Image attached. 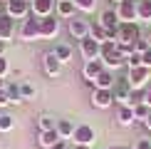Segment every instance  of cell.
Here are the masks:
<instances>
[{
  "mask_svg": "<svg viewBox=\"0 0 151 149\" xmlns=\"http://www.w3.org/2000/svg\"><path fill=\"white\" fill-rule=\"evenodd\" d=\"M8 104H12V99L8 95V87H3V90H0V107H8Z\"/></svg>",
  "mask_w": 151,
  "mask_h": 149,
  "instance_id": "obj_33",
  "label": "cell"
},
{
  "mask_svg": "<svg viewBox=\"0 0 151 149\" xmlns=\"http://www.w3.org/2000/svg\"><path fill=\"white\" fill-rule=\"evenodd\" d=\"M0 3H8V0H0Z\"/></svg>",
  "mask_w": 151,
  "mask_h": 149,
  "instance_id": "obj_45",
  "label": "cell"
},
{
  "mask_svg": "<svg viewBox=\"0 0 151 149\" xmlns=\"http://www.w3.org/2000/svg\"><path fill=\"white\" fill-rule=\"evenodd\" d=\"M50 149H70V144H67V139H60V142H55Z\"/></svg>",
  "mask_w": 151,
  "mask_h": 149,
  "instance_id": "obj_38",
  "label": "cell"
},
{
  "mask_svg": "<svg viewBox=\"0 0 151 149\" xmlns=\"http://www.w3.org/2000/svg\"><path fill=\"white\" fill-rule=\"evenodd\" d=\"M27 3H32V0H27Z\"/></svg>",
  "mask_w": 151,
  "mask_h": 149,
  "instance_id": "obj_48",
  "label": "cell"
},
{
  "mask_svg": "<svg viewBox=\"0 0 151 149\" xmlns=\"http://www.w3.org/2000/svg\"><path fill=\"white\" fill-rule=\"evenodd\" d=\"M131 109H134V122H146V117L151 114V107H149L146 102L136 104V107H131Z\"/></svg>",
  "mask_w": 151,
  "mask_h": 149,
  "instance_id": "obj_27",
  "label": "cell"
},
{
  "mask_svg": "<svg viewBox=\"0 0 151 149\" xmlns=\"http://www.w3.org/2000/svg\"><path fill=\"white\" fill-rule=\"evenodd\" d=\"M144 102H146L149 107H151V87H149V90H146V99H144Z\"/></svg>",
  "mask_w": 151,
  "mask_h": 149,
  "instance_id": "obj_39",
  "label": "cell"
},
{
  "mask_svg": "<svg viewBox=\"0 0 151 149\" xmlns=\"http://www.w3.org/2000/svg\"><path fill=\"white\" fill-rule=\"evenodd\" d=\"M52 52H55V57H57V60L62 62V65H65V62H70V60H72V47L67 45V42H57V45H55V50H52Z\"/></svg>",
  "mask_w": 151,
  "mask_h": 149,
  "instance_id": "obj_20",
  "label": "cell"
},
{
  "mask_svg": "<svg viewBox=\"0 0 151 149\" xmlns=\"http://www.w3.org/2000/svg\"><path fill=\"white\" fill-rule=\"evenodd\" d=\"M72 139H74V144H87V147H92V142L97 139V132H94V127H89V124H79V127H74Z\"/></svg>",
  "mask_w": 151,
  "mask_h": 149,
  "instance_id": "obj_9",
  "label": "cell"
},
{
  "mask_svg": "<svg viewBox=\"0 0 151 149\" xmlns=\"http://www.w3.org/2000/svg\"><path fill=\"white\" fill-rule=\"evenodd\" d=\"M127 77H129V82H131V90H144V85L151 80V70H149V67H144V65H139V67H131Z\"/></svg>",
  "mask_w": 151,
  "mask_h": 149,
  "instance_id": "obj_3",
  "label": "cell"
},
{
  "mask_svg": "<svg viewBox=\"0 0 151 149\" xmlns=\"http://www.w3.org/2000/svg\"><path fill=\"white\" fill-rule=\"evenodd\" d=\"M37 127H40V132H52V129H57V119L50 114H42L37 119Z\"/></svg>",
  "mask_w": 151,
  "mask_h": 149,
  "instance_id": "obj_25",
  "label": "cell"
},
{
  "mask_svg": "<svg viewBox=\"0 0 151 149\" xmlns=\"http://www.w3.org/2000/svg\"><path fill=\"white\" fill-rule=\"evenodd\" d=\"M12 35H15V17H10L8 12H3L0 15V40L8 42Z\"/></svg>",
  "mask_w": 151,
  "mask_h": 149,
  "instance_id": "obj_12",
  "label": "cell"
},
{
  "mask_svg": "<svg viewBox=\"0 0 151 149\" xmlns=\"http://www.w3.org/2000/svg\"><path fill=\"white\" fill-rule=\"evenodd\" d=\"M40 20V37H55L60 33V20L55 15H47V17H37Z\"/></svg>",
  "mask_w": 151,
  "mask_h": 149,
  "instance_id": "obj_10",
  "label": "cell"
},
{
  "mask_svg": "<svg viewBox=\"0 0 151 149\" xmlns=\"http://www.w3.org/2000/svg\"><path fill=\"white\" fill-rule=\"evenodd\" d=\"M114 80H116V77H114V74H111V72H109V70L104 67V70L99 72L97 77H94V87H97V90H111Z\"/></svg>",
  "mask_w": 151,
  "mask_h": 149,
  "instance_id": "obj_15",
  "label": "cell"
},
{
  "mask_svg": "<svg viewBox=\"0 0 151 149\" xmlns=\"http://www.w3.org/2000/svg\"><path fill=\"white\" fill-rule=\"evenodd\" d=\"M144 124H146V129H149V132H151V114L146 117V122H144Z\"/></svg>",
  "mask_w": 151,
  "mask_h": 149,
  "instance_id": "obj_41",
  "label": "cell"
},
{
  "mask_svg": "<svg viewBox=\"0 0 151 149\" xmlns=\"http://www.w3.org/2000/svg\"><path fill=\"white\" fill-rule=\"evenodd\" d=\"M136 20L151 22V0H136Z\"/></svg>",
  "mask_w": 151,
  "mask_h": 149,
  "instance_id": "obj_21",
  "label": "cell"
},
{
  "mask_svg": "<svg viewBox=\"0 0 151 149\" xmlns=\"http://www.w3.org/2000/svg\"><path fill=\"white\" fill-rule=\"evenodd\" d=\"M106 149H122V147H106Z\"/></svg>",
  "mask_w": 151,
  "mask_h": 149,
  "instance_id": "obj_44",
  "label": "cell"
},
{
  "mask_svg": "<svg viewBox=\"0 0 151 149\" xmlns=\"http://www.w3.org/2000/svg\"><path fill=\"white\" fill-rule=\"evenodd\" d=\"M127 65H129V70H131V67H139V65H141V55L134 52L131 57H127Z\"/></svg>",
  "mask_w": 151,
  "mask_h": 149,
  "instance_id": "obj_34",
  "label": "cell"
},
{
  "mask_svg": "<svg viewBox=\"0 0 151 149\" xmlns=\"http://www.w3.org/2000/svg\"><path fill=\"white\" fill-rule=\"evenodd\" d=\"M42 65H45V72L50 74V77H57V74L62 72V62L55 57L52 50H50V52H45V57H42Z\"/></svg>",
  "mask_w": 151,
  "mask_h": 149,
  "instance_id": "obj_13",
  "label": "cell"
},
{
  "mask_svg": "<svg viewBox=\"0 0 151 149\" xmlns=\"http://www.w3.org/2000/svg\"><path fill=\"white\" fill-rule=\"evenodd\" d=\"M57 134H60V139H70L74 134V124L70 119H57Z\"/></svg>",
  "mask_w": 151,
  "mask_h": 149,
  "instance_id": "obj_23",
  "label": "cell"
},
{
  "mask_svg": "<svg viewBox=\"0 0 151 149\" xmlns=\"http://www.w3.org/2000/svg\"><path fill=\"white\" fill-rule=\"evenodd\" d=\"M55 142H60V134H57V129H52V132H40V147L50 149V147L55 144Z\"/></svg>",
  "mask_w": 151,
  "mask_h": 149,
  "instance_id": "obj_24",
  "label": "cell"
},
{
  "mask_svg": "<svg viewBox=\"0 0 151 149\" xmlns=\"http://www.w3.org/2000/svg\"><path fill=\"white\" fill-rule=\"evenodd\" d=\"M12 124H15V122H12L10 114H0V132H10Z\"/></svg>",
  "mask_w": 151,
  "mask_h": 149,
  "instance_id": "obj_30",
  "label": "cell"
},
{
  "mask_svg": "<svg viewBox=\"0 0 151 149\" xmlns=\"http://www.w3.org/2000/svg\"><path fill=\"white\" fill-rule=\"evenodd\" d=\"M67 33H70L74 40H84V37H89V22L84 20V17H70V22H67Z\"/></svg>",
  "mask_w": 151,
  "mask_h": 149,
  "instance_id": "obj_4",
  "label": "cell"
},
{
  "mask_svg": "<svg viewBox=\"0 0 151 149\" xmlns=\"http://www.w3.org/2000/svg\"><path fill=\"white\" fill-rule=\"evenodd\" d=\"M20 37L22 40H35V37H40V20H35V15H27L20 25Z\"/></svg>",
  "mask_w": 151,
  "mask_h": 149,
  "instance_id": "obj_8",
  "label": "cell"
},
{
  "mask_svg": "<svg viewBox=\"0 0 151 149\" xmlns=\"http://www.w3.org/2000/svg\"><path fill=\"white\" fill-rule=\"evenodd\" d=\"M129 92H131V82H129V77H116V80H114V85H111V95H114V102L127 104Z\"/></svg>",
  "mask_w": 151,
  "mask_h": 149,
  "instance_id": "obj_5",
  "label": "cell"
},
{
  "mask_svg": "<svg viewBox=\"0 0 151 149\" xmlns=\"http://www.w3.org/2000/svg\"><path fill=\"white\" fill-rule=\"evenodd\" d=\"M89 37H94V40L97 42H106L109 40V33H106V30L102 27V22H94V25H89Z\"/></svg>",
  "mask_w": 151,
  "mask_h": 149,
  "instance_id": "obj_22",
  "label": "cell"
},
{
  "mask_svg": "<svg viewBox=\"0 0 151 149\" xmlns=\"http://www.w3.org/2000/svg\"><path fill=\"white\" fill-rule=\"evenodd\" d=\"M70 149H92V147H87V144H74V147H70Z\"/></svg>",
  "mask_w": 151,
  "mask_h": 149,
  "instance_id": "obj_40",
  "label": "cell"
},
{
  "mask_svg": "<svg viewBox=\"0 0 151 149\" xmlns=\"http://www.w3.org/2000/svg\"><path fill=\"white\" fill-rule=\"evenodd\" d=\"M99 50H102V42H97L94 37H84L79 40V52L87 62L89 60H99Z\"/></svg>",
  "mask_w": 151,
  "mask_h": 149,
  "instance_id": "obj_7",
  "label": "cell"
},
{
  "mask_svg": "<svg viewBox=\"0 0 151 149\" xmlns=\"http://www.w3.org/2000/svg\"><path fill=\"white\" fill-rule=\"evenodd\" d=\"M141 65H144V67H149V70H151V50H146V52L141 55Z\"/></svg>",
  "mask_w": 151,
  "mask_h": 149,
  "instance_id": "obj_37",
  "label": "cell"
},
{
  "mask_svg": "<svg viewBox=\"0 0 151 149\" xmlns=\"http://www.w3.org/2000/svg\"><path fill=\"white\" fill-rule=\"evenodd\" d=\"M20 95H22V99L32 97V95H35V87L30 85V82H20Z\"/></svg>",
  "mask_w": 151,
  "mask_h": 149,
  "instance_id": "obj_31",
  "label": "cell"
},
{
  "mask_svg": "<svg viewBox=\"0 0 151 149\" xmlns=\"http://www.w3.org/2000/svg\"><path fill=\"white\" fill-rule=\"evenodd\" d=\"M55 10H57L60 17H74V0H57L55 3Z\"/></svg>",
  "mask_w": 151,
  "mask_h": 149,
  "instance_id": "obj_16",
  "label": "cell"
},
{
  "mask_svg": "<svg viewBox=\"0 0 151 149\" xmlns=\"http://www.w3.org/2000/svg\"><path fill=\"white\" fill-rule=\"evenodd\" d=\"M116 3H122V0H116Z\"/></svg>",
  "mask_w": 151,
  "mask_h": 149,
  "instance_id": "obj_47",
  "label": "cell"
},
{
  "mask_svg": "<svg viewBox=\"0 0 151 149\" xmlns=\"http://www.w3.org/2000/svg\"><path fill=\"white\" fill-rule=\"evenodd\" d=\"M116 119L122 127H129L131 122H134V109L127 107V104H119V109H116Z\"/></svg>",
  "mask_w": 151,
  "mask_h": 149,
  "instance_id": "obj_19",
  "label": "cell"
},
{
  "mask_svg": "<svg viewBox=\"0 0 151 149\" xmlns=\"http://www.w3.org/2000/svg\"><path fill=\"white\" fill-rule=\"evenodd\" d=\"M8 72H10V65H8V60H5L3 55H0V77H5Z\"/></svg>",
  "mask_w": 151,
  "mask_h": 149,
  "instance_id": "obj_35",
  "label": "cell"
},
{
  "mask_svg": "<svg viewBox=\"0 0 151 149\" xmlns=\"http://www.w3.org/2000/svg\"><path fill=\"white\" fill-rule=\"evenodd\" d=\"M116 52H119V50H116V40H106V42H102V50H99V60H102V62H109Z\"/></svg>",
  "mask_w": 151,
  "mask_h": 149,
  "instance_id": "obj_18",
  "label": "cell"
},
{
  "mask_svg": "<svg viewBox=\"0 0 151 149\" xmlns=\"http://www.w3.org/2000/svg\"><path fill=\"white\" fill-rule=\"evenodd\" d=\"M134 50H136L139 55H144L146 50H151V45H149V40H144V37H139V40L134 42Z\"/></svg>",
  "mask_w": 151,
  "mask_h": 149,
  "instance_id": "obj_32",
  "label": "cell"
},
{
  "mask_svg": "<svg viewBox=\"0 0 151 149\" xmlns=\"http://www.w3.org/2000/svg\"><path fill=\"white\" fill-rule=\"evenodd\" d=\"M139 37H141V30H139L136 22H119V27H116V42H122V45H134Z\"/></svg>",
  "mask_w": 151,
  "mask_h": 149,
  "instance_id": "obj_1",
  "label": "cell"
},
{
  "mask_svg": "<svg viewBox=\"0 0 151 149\" xmlns=\"http://www.w3.org/2000/svg\"><path fill=\"white\" fill-rule=\"evenodd\" d=\"M74 8L82 10V12H94V8H97V0H74Z\"/></svg>",
  "mask_w": 151,
  "mask_h": 149,
  "instance_id": "obj_28",
  "label": "cell"
},
{
  "mask_svg": "<svg viewBox=\"0 0 151 149\" xmlns=\"http://www.w3.org/2000/svg\"><path fill=\"white\" fill-rule=\"evenodd\" d=\"M102 70H104V62L102 60H89V62H84V70H82V72H84L87 80H94Z\"/></svg>",
  "mask_w": 151,
  "mask_h": 149,
  "instance_id": "obj_17",
  "label": "cell"
},
{
  "mask_svg": "<svg viewBox=\"0 0 151 149\" xmlns=\"http://www.w3.org/2000/svg\"><path fill=\"white\" fill-rule=\"evenodd\" d=\"M3 87H5V80H3V77H0V90H3Z\"/></svg>",
  "mask_w": 151,
  "mask_h": 149,
  "instance_id": "obj_43",
  "label": "cell"
},
{
  "mask_svg": "<svg viewBox=\"0 0 151 149\" xmlns=\"http://www.w3.org/2000/svg\"><path fill=\"white\" fill-rule=\"evenodd\" d=\"M55 3H57V0H32V15H35V17H47V15H52Z\"/></svg>",
  "mask_w": 151,
  "mask_h": 149,
  "instance_id": "obj_14",
  "label": "cell"
},
{
  "mask_svg": "<svg viewBox=\"0 0 151 149\" xmlns=\"http://www.w3.org/2000/svg\"><path fill=\"white\" fill-rule=\"evenodd\" d=\"M8 87V95H10V99H12V104H17V102H22V95H20V85H5Z\"/></svg>",
  "mask_w": 151,
  "mask_h": 149,
  "instance_id": "obj_29",
  "label": "cell"
},
{
  "mask_svg": "<svg viewBox=\"0 0 151 149\" xmlns=\"http://www.w3.org/2000/svg\"><path fill=\"white\" fill-rule=\"evenodd\" d=\"M149 45H151V37H149Z\"/></svg>",
  "mask_w": 151,
  "mask_h": 149,
  "instance_id": "obj_46",
  "label": "cell"
},
{
  "mask_svg": "<svg viewBox=\"0 0 151 149\" xmlns=\"http://www.w3.org/2000/svg\"><path fill=\"white\" fill-rule=\"evenodd\" d=\"M3 50H5V42H3V40H0V55H3Z\"/></svg>",
  "mask_w": 151,
  "mask_h": 149,
  "instance_id": "obj_42",
  "label": "cell"
},
{
  "mask_svg": "<svg viewBox=\"0 0 151 149\" xmlns=\"http://www.w3.org/2000/svg\"><path fill=\"white\" fill-rule=\"evenodd\" d=\"M146 99V90H131L129 99H127V107H136V104H144Z\"/></svg>",
  "mask_w": 151,
  "mask_h": 149,
  "instance_id": "obj_26",
  "label": "cell"
},
{
  "mask_svg": "<svg viewBox=\"0 0 151 149\" xmlns=\"http://www.w3.org/2000/svg\"><path fill=\"white\" fill-rule=\"evenodd\" d=\"M92 104H94V107H99V109H109L111 104H114V95H111V90H97V87H94Z\"/></svg>",
  "mask_w": 151,
  "mask_h": 149,
  "instance_id": "obj_11",
  "label": "cell"
},
{
  "mask_svg": "<svg viewBox=\"0 0 151 149\" xmlns=\"http://www.w3.org/2000/svg\"><path fill=\"white\" fill-rule=\"evenodd\" d=\"M116 17L119 22H134L136 20V0H122L116 3Z\"/></svg>",
  "mask_w": 151,
  "mask_h": 149,
  "instance_id": "obj_6",
  "label": "cell"
},
{
  "mask_svg": "<svg viewBox=\"0 0 151 149\" xmlns=\"http://www.w3.org/2000/svg\"><path fill=\"white\" fill-rule=\"evenodd\" d=\"M5 12H8L10 17H27L32 15V3H27V0H8L5 3Z\"/></svg>",
  "mask_w": 151,
  "mask_h": 149,
  "instance_id": "obj_2",
  "label": "cell"
},
{
  "mask_svg": "<svg viewBox=\"0 0 151 149\" xmlns=\"http://www.w3.org/2000/svg\"><path fill=\"white\" fill-rule=\"evenodd\" d=\"M131 149H151V139H139Z\"/></svg>",
  "mask_w": 151,
  "mask_h": 149,
  "instance_id": "obj_36",
  "label": "cell"
}]
</instances>
